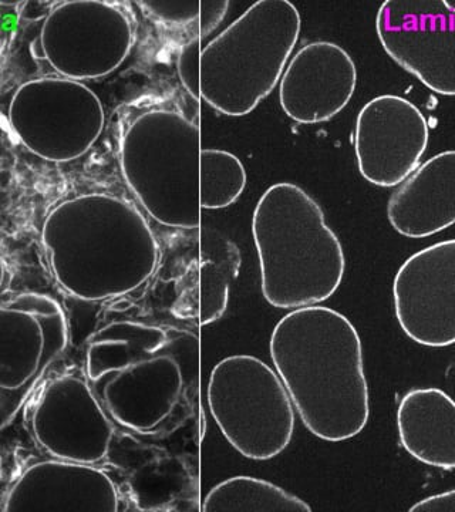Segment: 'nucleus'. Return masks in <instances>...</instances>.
<instances>
[{
  "label": "nucleus",
  "mask_w": 455,
  "mask_h": 512,
  "mask_svg": "<svg viewBox=\"0 0 455 512\" xmlns=\"http://www.w3.org/2000/svg\"><path fill=\"white\" fill-rule=\"evenodd\" d=\"M252 237L262 295L273 308L318 305L342 285V242L318 201L299 185L273 184L262 194L252 215Z\"/></svg>",
  "instance_id": "4"
},
{
  "label": "nucleus",
  "mask_w": 455,
  "mask_h": 512,
  "mask_svg": "<svg viewBox=\"0 0 455 512\" xmlns=\"http://www.w3.org/2000/svg\"><path fill=\"white\" fill-rule=\"evenodd\" d=\"M136 32L126 10L101 0H69L52 9L35 52L64 79H101L130 55Z\"/></svg>",
  "instance_id": "10"
},
{
  "label": "nucleus",
  "mask_w": 455,
  "mask_h": 512,
  "mask_svg": "<svg viewBox=\"0 0 455 512\" xmlns=\"http://www.w3.org/2000/svg\"><path fill=\"white\" fill-rule=\"evenodd\" d=\"M201 37H190L177 57V72L182 87L194 101L201 99Z\"/></svg>",
  "instance_id": "23"
},
{
  "label": "nucleus",
  "mask_w": 455,
  "mask_h": 512,
  "mask_svg": "<svg viewBox=\"0 0 455 512\" xmlns=\"http://www.w3.org/2000/svg\"><path fill=\"white\" fill-rule=\"evenodd\" d=\"M246 171L235 154L217 148L201 151V208L224 210L244 194Z\"/></svg>",
  "instance_id": "21"
},
{
  "label": "nucleus",
  "mask_w": 455,
  "mask_h": 512,
  "mask_svg": "<svg viewBox=\"0 0 455 512\" xmlns=\"http://www.w3.org/2000/svg\"><path fill=\"white\" fill-rule=\"evenodd\" d=\"M410 512H455V490L424 498L414 504Z\"/></svg>",
  "instance_id": "25"
},
{
  "label": "nucleus",
  "mask_w": 455,
  "mask_h": 512,
  "mask_svg": "<svg viewBox=\"0 0 455 512\" xmlns=\"http://www.w3.org/2000/svg\"><path fill=\"white\" fill-rule=\"evenodd\" d=\"M120 495L109 474L91 464L40 461L10 487L5 512H116Z\"/></svg>",
  "instance_id": "16"
},
{
  "label": "nucleus",
  "mask_w": 455,
  "mask_h": 512,
  "mask_svg": "<svg viewBox=\"0 0 455 512\" xmlns=\"http://www.w3.org/2000/svg\"><path fill=\"white\" fill-rule=\"evenodd\" d=\"M428 140L430 126L416 104L394 94L374 97L357 114V168L376 187H399L419 168Z\"/></svg>",
  "instance_id": "13"
},
{
  "label": "nucleus",
  "mask_w": 455,
  "mask_h": 512,
  "mask_svg": "<svg viewBox=\"0 0 455 512\" xmlns=\"http://www.w3.org/2000/svg\"><path fill=\"white\" fill-rule=\"evenodd\" d=\"M201 151L198 117L173 107L141 110L121 131V174L158 224L201 228Z\"/></svg>",
  "instance_id": "5"
},
{
  "label": "nucleus",
  "mask_w": 455,
  "mask_h": 512,
  "mask_svg": "<svg viewBox=\"0 0 455 512\" xmlns=\"http://www.w3.org/2000/svg\"><path fill=\"white\" fill-rule=\"evenodd\" d=\"M401 446L427 466L455 470V402L436 387L404 394L397 409Z\"/></svg>",
  "instance_id": "18"
},
{
  "label": "nucleus",
  "mask_w": 455,
  "mask_h": 512,
  "mask_svg": "<svg viewBox=\"0 0 455 512\" xmlns=\"http://www.w3.org/2000/svg\"><path fill=\"white\" fill-rule=\"evenodd\" d=\"M138 6L155 22L190 29L192 37H201V0H144Z\"/></svg>",
  "instance_id": "22"
},
{
  "label": "nucleus",
  "mask_w": 455,
  "mask_h": 512,
  "mask_svg": "<svg viewBox=\"0 0 455 512\" xmlns=\"http://www.w3.org/2000/svg\"><path fill=\"white\" fill-rule=\"evenodd\" d=\"M380 45L431 92L455 97V6L446 0H386L376 18Z\"/></svg>",
  "instance_id": "11"
},
{
  "label": "nucleus",
  "mask_w": 455,
  "mask_h": 512,
  "mask_svg": "<svg viewBox=\"0 0 455 512\" xmlns=\"http://www.w3.org/2000/svg\"><path fill=\"white\" fill-rule=\"evenodd\" d=\"M394 313L407 338L426 348L455 343V238L421 249L393 281Z\"/></svg>",
  "instance_id": "14"
},
{
  "label": "nucleus",
  "mask_w": 455,
  "mask_h": 512,
  "mask_svg": "<svg viewBox=\"0 0 455 512\" xmlns=\"http://www.w3.org/2000/svg\"><path fill=\"white\" fill-rule=\"evenodd\" d=\"M200 36L205 39L221 25L229 9L227 0H201Z\"/></svg>",
  "instance_id": "24"
},
{
  "label": "nucleus",
  "mask_w": 455,
  "mask_h": 512,
  "mask_svg": "<svg viewBox=\"0 0 455 512\" xmlns=\"http://www.w3.org/2000/svg\"><path fill=\"white\" fill-rule=\"evenodd\" d=\"M269 353L303 426L329 443L352 440L370 417L359 332L342 313L305 306L283 316Z\"/></svg>",
  "instance_id": "2"
},
{
  "label": "nucleus",
  "mask_w": 455,
  "mask_h": 512,
  "mask_svg": "<svg viewBox=\"0 0 455 512\" xmlns=\"http://www.w3.org/2000/svg\"><path fill=\"white\" fill-rule=\"evenodd\" d=\"M356 86L352 56L336 43L318 40L303 46L286 66L279 103L295 123H325L345 109Z\"/></svg>",
  "instance_id": "15"
},
{
  "label": "nucleus",
  "mask_w": 455,
  "mask_h": 512,
  "mask_svg": "<svg viewBox=\"0 0 455 512\" xmlns=\"http://www.w3.org/2000/svg\"><path fill=\"white\" fill-rule=\"evenodd\" d=\"M30 430L37 446L53 458L94 466L109 454L116 423L86 376L64 373L37 397Z\"/></svg>",
  "instance_id": "12"
},
{
  "label": "nucleus",
  "mask_w": 455,
  "mask_h": 512,
  "mask_svg": "<svg viewBox=\"0 0 455 512\" xmlns=\"http://www.w3.org/2000/svg\"><path fill=\"white\" fill-rule=\"evenodd\" d=\"M387 218L406 238H427L455 224V150L420 164L393 192Z\"/></svg>",
  "instance_id": "17"
},
{
  "label": "nucleus",
  "mask_w": 455,
  "mask_h": 512,
  "mask_svg": "<svg viewBox=\"0 0 455 512\" xmlns=\"http://www.w3.org/2000/svg\"><path fill=\"white\" fill-rule=\"evenodd\" d=\"M50 272L67 295L84 302L120 298L146 285L161 251L131 202L93 192L50 210L42 227Z\"/></svg>",
  "instance_id": "3"
},
{
  "label": "nucleus",
  "mask_w": 455,
  "mask_h": 512,
  "mask_svg": "<svg viewBox=\"0 0 455 512\" xmlns=\"http://www.w3.org/2000/svg\"><path fill=\"white\" fill-rule=\"evenodd\" d=\"M70 345L56 299L23 292L0 306V424L6 429Z\"/></svg>",
  "instance_id": "9"
},
{
  "label": "nucleus",
  "mask_w": 455,
  "mask_h": 512,
  "mask_svg": "<svg viewBox=\"0 0 455 512\" xmlns=\"http://www.w3.org/2000/svg\"><path fill=\"white\" fill-rule=\"evenodd\" d=\"M208 406L225 439L254 461L278 457L295 433V406L278 372L249 355L228 356L212 369Z\"/></svg>",
  "instance_id": "7"
},
{
  "label": "nucleus",
  "mask_w": 455,
  "mask_h": 512,
  "mask_svg": "<svg viewBox=\"0 0 455 512\" xmlns=\"http://www.w3.org/2000/svg\"><path fill=\"white\" fill-rule=\"evenodd\" d=\"M8 119L29 153L60 164L89 153L103 133L106 114L86 84L42 77L20 84L10 100Z\"/></svg>",
  "instance_id": "8"
},
{
  "label": "nucleus",
  "mask_w": 455,
  "mask_h": 512,
  "mask_svg": "<svg viewBox=\"0 0 455 512\" xmlns=\"http://www.w3.org/2000/svg\"><path fill=\"white\" fill-rule=\"evenodd\" d=\"M241 264V251L232 239L217 229H201L197 256L185 275V288L178 299L182 313L197 316L204 326L221 319Z\"/></svg>",
  "instance_id": "19"
},
{
  "label": "nucleus",
  "mask_w": 455,
  "mask_h": 512,
  "mask_svg": "<svg viewBox=\"0 0 455 512\" xmlns=\"http://www.w3.org/2000/svg\"><path fill=\"white\" fill-rule=\"evenodd\" d=\"M205 512H310L298 495L262 478L238 476L215 485L201 505Z\"/></svg>",
  "instance_id": "20"
},
{
  "label": "nucleus",
  "mask_w": 455,
  "mask_h": 512,
  "mask_svg": "<svg viewBox=\"0 0 455 512\" xmlns=\"http://www.w3.org/2000/svg\"><path fill=\"white\" fill-rule=\"evenodd\" d=\"M84 376L114 423L161 436L197 397L200 339L177 326L116 320L89 339Z\"/></svg>",
  "instance_id": "1"
},
{
  "label": "nucleus",
  "mask_w": 455,
  "mask_h": 512,
  "mask_svg": "<svg viewBox=\"0 0 455 512\" xmlns=\"http://www.w3.org/2000/svg\"><path fill=\"white\" fill-rule=\"evenodd\" d=\"M301 28L288 0L254 3L202 49L201 99L225 116L252 113L281 82Z\"/></svg>",
  "instance_id": "6"
}]
</instances>
